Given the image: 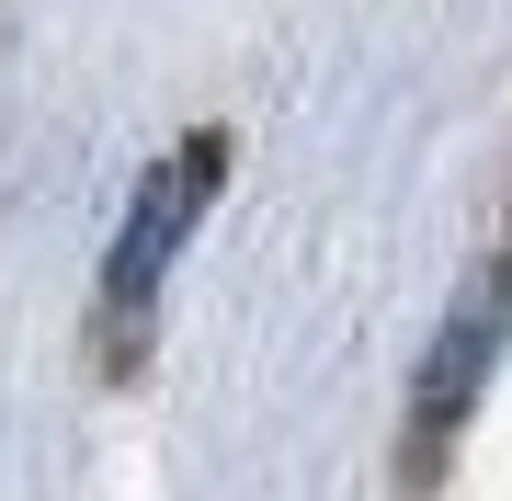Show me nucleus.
Instances as JSON below:
<instances>
[{"label": "nucleus", "instance_id": "obj_2", "mask_svg": "<svg viewBox=\"0 0 512 501\" xmlns=\"http://www.w3.org/2000/svg\"><path fill=\"white\" fill-rule=\"evenodd\" d=\"M490 331H501V297H467V319L444 331V376H433V422H456V399L478 388V353H490Z\"/></svg>", "mask_w": 512, "mask_h": 501}, {"label": "nucleus", "instance_id": "obj_1", "mask_svg": "<svg viewBox=\"0 0 512 501\" xmlns=\"http://www.w3.org/2000/svg\"><path fill=\"white\" fill-rule=\"evenodd\" d=\"M217 137H183L160 171L137 183V205H126V228H114V262H103V285H114V308H148L160 297V274H171V251L194 240V217H205V194H217Z\"/></svg>", "mask_w": 512, "mask_h": 501}]
</instances>
